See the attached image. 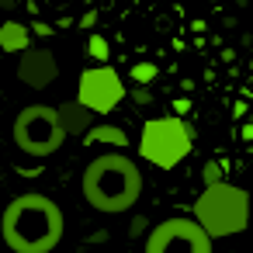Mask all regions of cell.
Masks as SVG:
<instances>
[{"label": "cell", "instance_id": "1", "mask_svg": "<svg viewBox=\"0 0 253 253\" xmlns=\"http://www.w3.org/2000/svg\"><path fill=\"white\" fill-rule=\"evenodd\" d=\"M66 236V215L42 191L14 194L0 211V239L11 253H56Z\"/></svg>", "mask_w": 253, "mask_h": 253}, {"label": "cell", "instance_id": "2", "mask_svg": "<svg viewBox=\"0 0 253 253\" xmlns=\"http://www.w3.org/2000/svg\"><path fill=\"white\" fill-rule=\"evenodd\" d=\"M146 191L142 167L128 153H101L94 156L80 173V194L84 201L101 215H122L128 211Z\"/></svg>", "mask_w": 253, "mask_h": 253}, {"label": "cell", "instance_id": "3", "mask_svg": "<svg viewBox=\"0 0 253 253\" xmlns=\"http://www.w3.org/2000/svg\"><path fill=\"white\" fill-rule=\"evenodd\" d=\"M191 218L201 225V232L208 239H225V236H239L246 229L250 218V198L243 187L236 184H211L198 194Z\"/></svg>", "mask_w": 253, "mask_h": 253}, {"label": "cell", "instance_id": "4", "mask_svg": "<svg viewBox=\"0 0 253 253\" xmlns=\"http://www.w3.org/2000/svg\"><path fill=\"white\" fill-rule=\"evenodd\" d=\"M11 142L32 160H45V156L59 153L63 142H66V132H63L59 118H56V108L52 104L21 108L14 125H11Z\"/></svg>", "mask_w": 253, "mask_h": 253}, {"label": "cell", "instance_id": "5", "mask_svg": "<svg viewBox=\"0 0 253 253\" xmlns=\"http://www.w3.org/2000/svg\"><path fill=\"white\" fill-rule=\"evenodd\" d=\"M191 153V128L184 118H149L139 135V156L160 170H173Z\"/></svg>", "mask_w": 253, "mask_h": 253}, {"label": "cell", "instance_id": "6", "mask_svg": "<svg viewBox=\"0 0 253 253\" xmlns=\"http://www.w3.org/2000/svg\"><path fill=\"white\" fill-rule=\"evenodd\" d=\"M142 253H211V239L187 215L163 218L149 229Z\"/></svg>", "mask_w": 253, "mask_h": 253}, {"label": "cell", "instance_id": "7", "mask_svg": "<svg viewBox=\"0 0 253 253\" xmlns=\"http://www.w3.org/2000/svg\"><path fill=\"white\" fill-rule=\"evenodd\" d=\"M125 80L118 77L115 66H90L80 73L77 84V104L87 108L90 115H108L125 101Z\"/></svg>", "mask_w": 253, "mask_h": 253}, {"label": "cell", "instance_id": "8", "mask_svg": "<svg viewBox=\"0 0 253 253\" xmlns=\"http://www.w3.org/2000/svg\"><path fill=\"white\" fill-rule=\"evenodd\" d=\"M59 77V63L49 49H25L18 59V80L32 90H45L52 87V80Z\"/></svg>", "mask_w": 253, "mask_h": 253}, {"label": "cell", "instance_id": "9", "mask_svg": "<svg viewBox=\"0 0 253 253\" xmlns=\"http://www.w3.org/2000/svg\"><path fill=\"white\" fill-rule=\"evenodd\" d=\"M56 118H59V125H63L66 135H84V132L90 128V122H94V115H90L87 108H80L77 101L59 104V108H56Z\"/></svg>", "mask_w": 253, "mask_h": 253}, {"label": "cell", "instance_id": "10", "mask_svg": "<svg viewBox=\"0 0 253 253\" xmlns=\"http://www.w3.org/2000/svg\"><path fill=\"white\" fill-rule=\"evenodd\" d=\"M0 49L4 52H25L32 49V32L21 21H4L0 25Z\"/></svg>", "mask_w": 253, "mask_h": 253}, {"label": "cell", "instance_id": "11", "mask_svg": "<svg viewBox=\"0 0 253 253\" xmlns=\"http://www.w3.org/2000/svg\"><path fill=\"white\" fill-rule=\"evenodd\" d=\"M84 142H108V146H115L122 153L128 146V132L118 128V125H94V128L84 132Z\"/></svg>", "mask_w": 253, "mask_h": 253}, {"label": "cell", "instance_id": "12", "mask_svg": "<svg viewBox=\"0 0 253 253\" xmlns=\"http://www.w3.org/2000/svg\"><path fill=\"white\" fill-rule=\"evenodd\" d=\"M87 56H90L97 66H108V56H111V49H108V42H104L101 35H90V39H87Z\"/></svg>", "mask_w": 253, "mask_h": 253}, {"label": "cell", "instance_id": "13", "mask_svg": "<svg viewBox=\"0 0 253 253\" xmlns=\"http://www.w3.org/2000/svg\"><path fill=\"white\" fill-rule=\"evenodd\" d=\"M128 77H132L139 87H146V84H153V80L160 77V66H156V63H135Z\"/></svg>", "mask_w": 253, "mask_h": 253}, {"label": "cell", "instance_id": "14", "mask_svg": "<svg viewBox=\"0 0 253 253\" xmlns=\"http://www.w3.org/2000/svg\"><path fill=\"white\" fill-rule=\"evenodd\" d=\"M201 180H205V187H211V184H222V163H205V170H201Z\"/></svg>", "mask_w": 253, "mask_h": 253}, {"label": "cell", "instance_id": "15", "mask_svg": "<svg viewBox=\"0 0 253 253\" xmlns=\"http://www.w3.org/2000/svg\"><path fill=\"white\" fill-rule=\"evenodd\" d=\"M32 32H35L39 39H49V35H56V28H52L49 21H32Z\"/></svg>", "mask_w": 253, "mask_h": 253}, {"label": "cell", "instance_id": "16", "mask_svg": "<svg viewBox=\"0 0 253 253\" xmlns=\"http://www.w3.org/2000/svg\"><path fill=\"white\" fill-rule=\"evenodd\" d=\"M97 18H101V14H97V7H90V11H84V18H80L77 25H80V28H94V25H97Z\"/></svg>", "mask_w": 253, "mask_h": 253}, {"label": "cell", "instance_id": "17", "mask_svg": "<svg viewBox=\"0 0 253 253\" xmlns=\"http://www.w3.org/2000/svg\"><path fill=\"white\" fill-rule=\"evenodd\" d=\"M135 104H139V108H146V104H153V94H149L146 87H139V90H135Z\"/></svg>", "mask_w": 253, "mask_h": 253}, {"label": "cell", "instance_id": "18", "mask_svg": "<svg viewBox=\"0 0 253 253\" xmlns=\"http://www.w3.org/2000/svg\"><path fill=\"white\" fill-rule=\"evenodd\" d=\"M187 111H191V104H187L184 97H180V101H173V118H180V115H187Z\"/></svg>", "mask_w": 253, "mask_h": 253}, {"label": "cell", "instance_id": "19", "mask_svg": "<svg viewBox=\"0 0 253 253\" xmlns=\"http://www.w3.org/2000/svg\"><path fill=\"white\" fill-rule=\"evenodd\" d=\"M239 139H243V142H250V139H253V125H250V122H243V128H239Z\"/></svg>", "mask_w": 253, "mask_h": 253}, {"label": "cell", "instance_id": "20", "mask_svg": "<svg viewBox=\"0 0 253 253\" xmlns=\"http://www.w3.org/2000/svg\"><path fill=\"white\" fill-rule=\"evenodd\" d=\"M0 11H14V0H0Z\"/></svg>", "mask_w": 253, "mask_h": 253}, {"label": "cell", "instance_id": "21", "mask_svg": "<svg viewBox=\"0 0 253 253\" xmlns=\"http://www.w3.org/2000/svg\"><path fill=\"white\" fill-rule=\"evenodd\" d=\"M14 4H18V0H14Z\"/></svg>", "mask_w": 253, "mask_h": 253}]
</instances>
